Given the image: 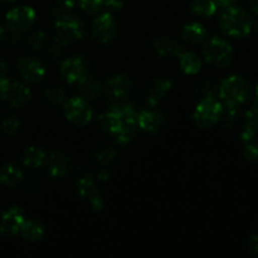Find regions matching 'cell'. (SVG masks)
<instances>
[{"label":"cell","instance_id":"cell-15","mask_svg":"<svg viewBox=\"0 0 258 258\" xmlns=\"http://www.w3.org/2000/svg\"><path fill=\"white\" fill-rule=\"evenodd\" d=\"M164 123V117L161 113L155 111L143 110L138 113V125L141 130L146 133H158Z\"/></svg>","mask_w":258,"mask_h":258},{"label":"cell","instance_id":"cell-48","mask_svg":"<svg viewBox=\"0 0 258 258\" xmlns=\"http://www.w3.org/2000/svg\"><path fill=\"white\" fill-rule=\"evenodd\" d=\"M257 30H258V22H257Z\"/></svg>","mask_w":258,"mask_h":258},{"label":"cell","instance_id":"cell-27","mask_svg":"<svg viewBox=\"0 0 258 258\" xmlns=\"http://www.w3.org/2000/svg\"><path fill=\"white\" fill-rule=\"evenodd\" d=\"M191 10L199 17H211L216 13L217 4L214 0H194L191 3Z\"/></svg>","mask_w":258,"mask_h":258},{"label":"cell","instance_id":"cell-16","mask_svg":"<svg viewBox=\"0 0 258 258\" xmlns=\"http://www.w3.org/2000/svg\"><path fill=\"white\" fill-rule=\"evenodd\" d=\"M131 88V80L127 75L121 73L111 78L107 83V93L115 100H122Z\"/></svg>","mask_w":258,"mask_h":258},{"label":"cell","instance_id":"cell-34","mask_svg":"<svg viewBox=\"0 0 258 258\" xmlns=\"http://www.w3.org/2000/svg\"><path fill=\"white\" fill-rule=\"evenodd\" d=\"M243 154L248 160H258V141H247Z\"/></svg>","mask_w":258,"mask_h":258},{"label":"cell","instance_id":"cell-29","mask_svg":"<svg viewBox=\"0 0 258 258\" xmlns=\"http://www.w3.org/2000/svg\"><path fill=\"white\" fill-rule=\"evenodd\" d=\"M19 128V121L14 116H8L0 120V136H10Z\"/></svg>","mask_w":258,"mask_h":258},{"label":"cell","instance_id":"cell-21","mask_svg":"<svg viewBox=\"0 0 258 258\" xmlns=\"http://www.w3.org/2000/svg\"><path fill=\"white\" fill-rule=\"evenodd\" d=\"M77 190L82 198L91 199L97 196V184L88 173H82L77 179Z\"/></svg>","mask_w":258,"mask_h":258},{"label":"cell","instance_id":"cell-14","mask_svg":"<svg viewBox=\"0 0 258 258\" xmlns=\"http://www.w3.org/2000/svg\"><path fill=\"white\" fill-rule=\"evenodd\" d=\"M171 82L169 80H158L154 81L149 87H146L144 92V100L149 106L155 107L170 91Z\"/></svg>","mask_w":258,"mask_h":258},{"label":"cell","instance_id":"cell-24","mask_svg":"<svg viewBox=\"0 0 258 258\" xmlns=\"http://www.w3.org/2000/svg\"><path fill=\"white\" fill-rule=\"evenodd\" d=\"M20 234L24 237L28 241H39L43 236H44V228L40 223L35 221H27L25 219L23 223L22 228H20Z\"/></svg>","mask_w":258,"mask_h":258},{"label":"cell","instance_id":"cell-13","mask_svg":"<svg viewBox=\"0 0 258 258\" xmlns=\"http://www.w3.org/2000/svg\"><path fill=\"white\" fill-rule=\"evenodd\" d=\"M18 70H19L20 76L30 83L39 82L45 75V70L42 63L28 57L22 58L18 62Z\"/></svg>","mask_w":258,"mask_h":258},{"label":"cell","instance_id":"cell-37","mask_svg":"<svg viewBox=\"0 0 258 258\" xmlns=\"http://www.w3.org/2000/svg\"><path fill=\"white\" fill-rule=\"evenodd\" d=\"M90 204L95 211H101L103 208V201L100 196H95L90 199Z\"/></svg>","mask_w":258,"mask_h":258},{"label":"cell","instance_id":"cell-3","mask_svg":"<svg viewBox=\"0 0 258 258\" xmlns=\"http://www.w3.org/2000/svg\"><path fill=\"white\" fill-rule=\"evenodd\" d=\"M82 22L70 13H60L55 20V42L58 45L64 47L70 43L82 38L83 35Z\"/></svg>","mask_w":258,"mask_h":258},{"label":"cell","instance_id":"cell-35","mask_svg":"<svg viewBox=\"0 0 258 258\" xmlns=\"http://www.w3.org/2000/svg\"><path fill=\"white\" fill-rule=\"evenodd\" d=\"M214 88H216V86H214L213 82L209 80L201 81L198 85L199 93L203 95L204 97H211V96H214Z\"/></svg>","mask_w":258,"mask_h":258},{"label":"cell","instance_id":"cell-36","mask_svg":"<svg viewBox=\"0 0 258 258\" xmlns=\"http://www.w3.org/2000/svg\"><path fill=\"white\" fill-rule=\"evenodd\" d=\"M59 55L60 52L59 49H58L57 45H50V47H48L44 52V57L49 60L57 59V58H59Z\"/></svg>","mask_w":258,"mask_h":258},{"label":"cell","instance_id":"cell-30","mask_svg":"<svg viewBox=\"0 0 258 258\" xmlns=\"http://www.w3.org/2000/svg\"><path fill=\"white\" fill-rule=\"evenodd\" d=\"M45 98L52 105H60L66 100V92L63 88L52 86V87H49L45 91Z\"/></svg>","mask_w":258,"mask_h":258},{"label":"cell","instance_id":"cell-19","mask_svg":"<svg viewBox=\"0 0 258 258\" xmlns=\"http://www.w3.org/2000/svg\"><path fill=\"white\" fill-rule=\"evenodd\" d=\"M78 90H80L81 95L90 100H95V98L100 97L101 95V83L96 80L92 76H83L80 81H78Z\"/></svg>","mask_w":258,"mask_h":258},{"label":"cell","instance_id":"cell-43","mask_svg":"<svg viewBox=\"0 0 258 258\" xmlns=\"http://www.w3.org/2000/svg\"><path fill=\"white\" fill-rule=\"evenodd\" d=\"M98 178H100L101 180H107V179L110 178V173H108L107 169H102V170L98 173Z\"/></svg>","mask_w":258,"mask_h":258},{"label":"cell","instance_id":"cell-38","mask_svg":"<svg viewBox=\"0 0 258 258\" xmlns=\"http://www.w3.org/2000/svg\"><path fill=\"white\" fill-rule=\"evenodd\" d=\"M103 4H105L108 9L117 10V9H121V8H122L123 0H105V2H103Z\"/></svg>","mask_w":258,"mask_h":258},{"label":"cell","instance_id":"cell-7","mask_svg":"<svg viewBox=\"0 0 258 258\" xmlns=\"http://www.w3.org/2000/svg\"><path fill=\"white\" fill-rule=\"evenodd\" d=\"M0 97L12 107H19L29 101L30 91L22 83L8 80L4 85L0 86Z\"/></svg>","mask_w":258,"mask_h":258},{"label":"cell","instance_id":"cell-41","mask_svg":"<svg viewBox=\"0 0 258 258\" xmlns=\"http://www.w3.org/2000/svg\"><path fill=\"white\" fill-rule=\"evenodd\" d=\"M58 3L60 4V7L64 8V9H72L76 5L77 0H58Z\"/></svg>","mask_w":258,"mask_h":258},{"label":"cell","instance_id":"cell-22","mask_svg":"<svg viewBox=\"0 0 258 258\" xmlns=\"http://www.w3.org/2000/svg\"><path fill=\"white\" fill-rule=\"evenodd\" d=\"M183 37L191 44H198L206 39L207 29L199 23H190V24H186L184 27Z\"/></svg>","mask_w":258,"mask_h":258},{"label":"cell","instance_id":"cell-39","mask_svg":"<svg viewBox=\"0 0 258 258\" xmlns=\"http://www.w3.org/2000/svg\"><path fill=\"white\" fill-rule=\"evenodd\" d=\"M8 73H9L8 66L4 62H0V86H3L8 81Z\"/></svg>","mask_w":258,"mask_h":258},{"label":"cell","instance_id":"cell-11","mask_svg":"<svg viewBox=\"0 0 258 258\" xmlns=\"http://www.w3.org/2000/svg\"><path fill=\"white\" fill-rule=\"evenodd\" d=\"M116 22L110 13L101 14L93 20L92 34L97 40L102 43H107L115 37Z\"/></svg>","mask_w":258,"mask_h":258},{"label":"cell","instance_id":"cell-12","mask_svg":"<svg viewBox=\"0 0 258 258\" xmlns=\"http://www.w3.org/2000/svg\"><path fill=\"white\" fill-rule=\"evenodd\" d=\"M86 71H87V63L82 57L66 59L59 68L60 76L68 83H77L83 76H86Z\"/></svg>","mask_w":258,"mask_h":258},{"label":"cell","instance_id":"cell-46","mask_svg":"<svg viewBox=\"0 0 258 258\" xmlns=\"http://www.w3.org/2000/svg\"><path fill=\"white\" fill-rule=\"evenodd\" d=\"M4 38H5V30H4V28L0 25V40H3Z\"/></svg>","mask_w":258,"mask_h":258},{"label":"cell","instance_id":"cell-45","mask_svg":"<svg viewBox=\"0 0 258 258\" xmlns=\"http://www.w3.org/2000/svg\"><path fill=\"white\" fill-rule=\"evenodd\" d=\"M253 107L258 108V85L256 86V90H254V106Z\"/></svg>","mask_w":258,"mask_h":258},{"label":"cell","instance_id":"cell-25","mask_svg":"<svg viewBox=\"0 0 258 258\" xmlns=\"http://www.w3.org/2000/svg\"><path fill=\"white\" fill-rule=\"evenodd\" d=\"M179 64L186 75H196L201 71V60L197 54L191 52H184L179 55Z\"/></svg>","mask_w":258,"mask_h":258},{"label":"cell","instance_id":"cell-8","mask_svg":"<svg viewBox=\"0 0 258 258\" xmlns=\"http://www.w3.org/2000/svg\"><path fill=\"white\" fill-rule=\"evenodd\" d=\"M35 20V12L30 7L14 8L7 14V25L13 33L25 32Z\"/></svg>","mask_w":258,"mask_h":258},{"label":"cell","instance_id":"cell-17","mask_svg":"<svg viewBox=\"0 0 258 258\" xmlns=\"http://www.w3.org/2000/svg\"><path fill=\"white\" fill-rule=\"evenodd\" d=\"M156 53L164 58L169 57H179L180 53H183V44L180 40L171 37H163L158 39L154 44Z\"/></svg>","mask_w":258,"mask_h":258},{"label":"cell","instance_id":"cell-42","mask_svg":"<svg viewBox=\"0 0 258 258\" xmlns=\"http://www.w3.org/2000/svg\"><path fill=\"white\" fill-rule=\"evenodd\" d=\"M214 2H216L217 5H221V7L223 8H228L232 7V4H234L237 0H214Z\"/></svg>","mask_w":258,"mask_h":258},{"label":"cell","instance_id":"cell-47","mask_svg":"<svg viewBox=\"0 0 258 258\" xmlns=\"http://www.w3.org/2000/svg\"><path fill=\"white\" fill-rule=\"evenodd\" d=\"M3 2H15V0H3Z\"/></svg>","mask_w":258,"mask_h":258},{"label":"cell","instance_id":"cell-28","mask_svg":"<svg viewBox=\"0 0 258 258\" xmlns=\"http://www.w3.org/2000/svg\"><path fill=\"white\" fill-rule=\"evenodd\" d=\"M116 158V151L110 148H101L95 151L96 163L100 164L102 169H107Z\"/></svg>","mask_w":258,"mask_h":258},{"label":"cell","instance_id":"cell-40","mask_svg":"<svg viewBox=\"0 0 258 258\" xmlns=\"http://www.w3.org/2000/svg\"><path fill=\"white\" fill-rule=\"evenodd\" d=\"M249 248L252 249L253 253H256L258 256V232H256V233L251 237V239H249Z\"/></svg>","mask_w":258,"mask_h":258},{"label":"cell","instance_id":"cell-44","mask_svg":"<svg viewBox=\"0 0 258 258\" xmlns=\"http://www.w3.org/2000/svg\"><path fill=\"white\" fill-rule=\"evenodd\" d=\"M248 4L251 7V9L253 10L256 14H258V0H248Z\"/></svg>","mask_w":258,"mask_h":258},{"label":"cell","instance_id":"cell-26","mask_svg":"<svg viewBox=\"0 0 258 258\" xmlns=\"http://www.w3.org/2000/svg\"><path fill=\"white\" fill-rule=\"evenodd\" d=\"M23 178V173L20 169L17 166L12 165H5L0 169V183H3L7 186H14L15 184L19 183Z\"/></svg>","mask_w":258,"mask_h":258},{"label":"cell","instance_id":"cell-4","mask_svg":"<svg viewBox=\"0 0 258 258\" xmlns=\"http://www.w3.org/2000/svg\"><path fill=\"white\" fill-rule=\"evenodd\" d=\"M218 93L223 105L238 108L248 97V86L239 76H231L222 81Z\"/></svg>","mask_w":258,"mask_h":258},{"label":"cell","instance_id":"cell-9","mask_svg":"<svg viewBox=\"0 0 258 258\" xmlns=\"http://www.w3.org/2000/svg\"><path fill=\"white\" fill-rule=\"evenodd\" d=\"M64 115L76 125H86L92 118V108L82 97H73L64 105Z\"/></svg>","mask_w":258,"mask_h":258},{"label":"cell","instance_id":"cell-6","mask_svg":"<svg viewBox=\"0 0 258 258\" xmlns=\"http://www.w3.org/2000/svg\"><path fill=\"white\" fill-rule=\"evenodd\" d=\"M222 103L214 98V96L211 97H204L201 102L197 105L196 111H194V121L201 127H211L214 123L219 121L221 116Z\"/></svg>","mask_w":258,"mask_h":258},{"label":"cell","instance_id":"cell-32","mask_svg":"<svg viewBox=\"0 0 258 258\" xmlns=\"http://www.w3.org/2000/svg\"><path fill=\"white\" fill-rule=\"evenodd\" d=\"M27 44L32 49H40L44 44V33L43 32H33L27 37Z\"/></svg>","mask_w":258,"mask_h":258},{"label":"cell","instance_id":"cell-20","mask_svg":"<svg viewBox=\"0 0 258 258\" xmlns=\"http://www.w3.org/2000/svg\"><path fill=\"white\" fill-rule=\"evenodd\" d=\"M258 135V108L252 107L247 111L246 118H244V128L242 131V141L252 140L254 136Z\"/></svg>","mask_w":258,"mask_h":258},{"label":"cell","instance_id":"cell-2","mask_svg":"<svg viewBox=\"0 0 258 258\" xmlns=\"http://www.w3.org/2000/svg\"><path fill=\"white\" fill-rule=\"evenodd\" d=\"M219 27L229 37L241 38L249 34L252 20L244 10L228 7L219 17Z\"/></svg>","mask_w":258,"mask_h":258},{"label":"cell","instance_id":"cell-33","mask_svg":"<svg viewBox=\"0 0 258 258\" xmlns=\"http://www.w3.org/2000/svg\"><path fill=\"white\" fill-rule=\"evenodd\" d=\"M105 0H80V5L85 12L97 13L103 7Z\"/></svg>","mask_w":258,"mask_h":258},{"label":"cell","instance_id":"cell-5","mask_svg":"<svg viewBox=\"0 0 258 258\" xmlns=\"http://www.w3.org/2000/svg\"><path fill=\"white\" fill-rule=\"evenodd\" d=\"M204 59L217 67H226L232 62L233 48L222 38H212L203 47Z\"/></svg>","mask_w":258,"mask_h":258},{"label":"cell","instance_id":"cell-31","mask_svg":"<svg viewBox=\"0 0 258 258\" xmlns=\"http://www.w3.org/2000/svg\"><path fill=\"white\" fill-rule=\"evenodd\" d=\"M237 111H238L237 107H232V106H227L222 103V111L221 116H219V121L222 122V125L229 127L234 122V120H236Z\"/></svg>","mask_w":258,"mask_h":258},{"label":"cell","instance_id":"cell-18","mask_svg":"<svg viewBox=\"0 0 258 258\" xmlns=\"http://www.w3.org/2000/svg\"><path fill=\"white\" fill-rule=\"evenodd\" d=\"M70 159L63 151H54L48 159V173L52 178L60 179L67 174Z\"/></svg>","mask_w":258,"mask_h":258},{"label":"cell","instance_id":"cell-23","mask_svg":"<svg viewBox=\"0 0 258 258\" xmlns=\"http://www.w3.org/2000/svg\"><path fill=\"white\" fill-rule=\"evenodd\" d=\"M45 160V153L37 146H30L23 154V163L29 168H39Z\"/></svg>","mask_w":258,"mask_h":258},{"label":"cell","instance_id":"cell-10","mask_svg":"<svg viewBox=\"0 0 258 258\" xmlns=\"http://www.w3.org/2000/svg\"><path fill=\"white\" fill-rule=\"evenodd\" d=\"M24 221V212L19 207H12L0 217V232L7 236H14L19 233Z\"/></svg>","mask_w":258,"mask_h":258},{"label":"cell","instance_id":"cell-1","mask_svg":"<svg viewBox=\"0 0 258 258\" xmlns=\"http://www.w3.org/2000/svg\"><path fill=\"white\" fill-rule=\"evenodd\" d=\"M100 123L107 133L112 134L117 143L126 145L133 140L138 126V113L133 105L126 101L116 100L110 110L101 115Z\"/></svg>","mask_w":258,"mask_h":258}]
</instances>
